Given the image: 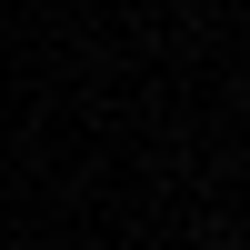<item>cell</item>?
Listing matches in <instances>:
<instances>
[]
</instances>
